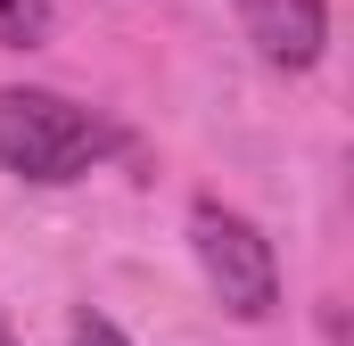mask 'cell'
<instances>
[{
    "mask_svg": "<svg viewBox=\"0 0 354 346\" xmlns=\"http://www.w3.org/2000/svg\"><path fill=\"white\" fill-rule=\"evenodd\" d=\"M189 256H198L214 305H223L231 322H272V313H280V256H272V239L239 215V206L189 198Z\"/></svg>",
    "mask_w": 354,
    "mask_h": 346,
    "instance_id": "cell-2",
    "label": "cell"
},
{
    "mask_svg": "<svg viewBox=\"0 0 354 346\" xmlns=\"http://www.w3.org/2000/svg\"><path fill=\"white\" fill-rule=\"evenodd\" d=\"M239 25H248L256 58L280 75H313L330 50V0H239Z\"/></svg>",
    "mask_w": 354,
    "mask_h": 346,
    "instance_id": "cell-3",
    "label": "cell"
},
{
    "mask_svg": "<svg viewBox=\"0 0 354 346\" xmlns=\"http://www.w3.org/2000/svg\"><path fill=\"white\" fill-rule=\"evenodd\" d=\"M107 149H115V124L91 116L83 99L41 91V83H8L0 91V173H17L33 190H66Z\"/></svg>",
    "mask_w": 354,
    "mask_h": 346,
    "instance_id": "cell-1",
    "label": "cell"
},
{
    "mask_svg": "<svg viewBox=\"0 0 354 346\" xmlns=\"http://www.w3.org/2000/svg\"><path fill=\"white\" fill-rule=\"evenodd\" d=\"M75 346H132V338H124L107 313H91V305H83V313H75Z\"/></svg>",
    "mask_w": 354,
    "mask_h": 346,
    "instance_id": "cell-5",
    "label": "cell"
},
{
    "mask_svg": "<svg viewBox=\"0 0 354 346\" xmlns=\"http://www.w3.org/2000/svg\"><path fill=\"white\" fill-rule=\"evenodd\" d=\"M58 0H0V50H41Z\"/></svg>",
    "mask_w": 354,
    "mask_h": 346,
    "instance_id": "cell-4",
    "label": "cell"
},
{
    "mask_svg": "<svg viewBox=\"0 0 354 346\" xmlns=\"http://www.w3.org/2000/svg\"><path fill=\"white\" fill-rule=\"evenodd\" d=\"M0 346H17V330H8V322H0Z\"/></svg>",
    "mask_w": 354,
    "mask_h": 346,
    "instance_id": "cell-6",
    "label": "cell"
}]
</instances>
